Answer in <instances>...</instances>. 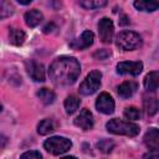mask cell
I'll use <instances>...</instances> for the list:
<instances>
[{
    "instance_id": "obj_8",
    "label": "cell",
    "mask_w": 159,
    "mask_h": 159,
    "mask_svg": "<svg viewBox=\"0 0 159 159\" xmlns=\"http://www.w3.org/2000/svg\"><path fill=\"white\" fill-rule=\"evenodd\" d=\"M143 70V63L139 61L135 62H119L117 65V72L119 75H130V76H138Z\"/></svg>"
},
{
    "instance_id": "obj_25",
    "label": "cell",
    "mask_w": 159,
    "mask_h": 159,
    "mask_svg": "<svg viewBox=\"0 0 159 159\" xmlns=\"http://www.w3.org/2000/svg\"><path fill=\"white\" fill-rule=\"evenodd\" d=\"M97 148L103 153H109L114 148V143L112 140H109V139H103V140L97 143Z\"/></svg>"
},
{
    "instance_id": "obj_13",
    "label": "cell",
    "mask_w": 159,
    "mask_h": 159,
    "mask_svg": "<svg viewBox=\"0 0 159 159\" xmlns=\"http://www.w3.org/2000/svg\"><path fill=\"white\" fill-rule=\"evenodd\" d=\"M144 144L150 150L159 149V129L150 128L144 135Z\"/></svg>"
},
{
    "instance_id": "obj_23",
    "label": "cell",
    "mask_w": 159,
    "mask_h": 159,
    "mask_svg": "<svg viewBox=\"0 0 159 159\" xmlns=\"http://www.w3.org/2000/svg\"><path fill=\"white\" fill-rule=\"evenodd\" d=\"M124 117L130 120H137L140 118V111L137 107H127L124 109Z\"/></svg>"
},
{
    "instance_id": "obj_11",
    "label": "cell",
    "mask_w": 159,
    "mask_h": 159,
    "mask_svg": "<svg viewBox=\"0 0 159 159\" xmlns=\"http://www.w3.org/2000/svg\"><path fill=\"white\" fill-rule=\"evenodd\" d=\"M93 39H94V35H93L92 31H88V30L87 31H83V34L78 39H76V40H73V41L70 42V47H72L75 50L87 48V47H89L93 43Z\"/></svg>"
},
{
    "instance_id": "obj_5",
    "label": "cell",
    "mask_w": 159,
    "mask_h": 159,
    "mask_svg": "<svg viewBox=\"0 0 159 159\" xmlns=\"http://www.w3.org/2000/svg\"><path fill=\"white\" fill-rule=\"evenodd\" d=\"M101 78H102V73L99 71L89 72L84 78V81L80 84V88H78L80 93L83 96L93 94L101 86Z\"/></svg>"
},
{
    "instance_id": "obj_17",
    "label": "cell",
    "mask_w": 159,
    "mask_h": 159,
    "mask_svg": "<svg viewBox=\"0 0 159 159\" xmlns=\"http://www.w3.org/2000/svg\"><path fill=\"white\" fill-rule=\"evenodd\" d=\"M144 87L148 91H155L159 88V71L149 72L144 78Z\"/></svg>"
},
{
    "instance_id": "obj_9",
    "label": "cell",
    "mask_w": 159,
    "mask_h": 159,
    "mask_svg": "<svg viewBox=\"0 0 159 159\" xmlns=\"http://www.w3.org/2000/svg\"><path fill=\"white\" fill-rule=\"evenodd\" d=\"M96 108L98 112L103 114H111L114 111V101L108 93L103 92L99 94V97L96 101Z\"/></svg>"
},
{
    "instance_id": "obj_20",
    "label": "cell",
    "mask_w": 159,
    "mask_h": 159,
    "mask_svg": "<svg viewBox=\"0 0 159 159\" xmlns=\"http://www.w3.org/2000/svg\"><path fill=\"white\" fill-rule=\"evenodd\" d=\"M81 104V99L76 96H68L65 101V109H66V113L67 114H72L75 113L78 107Z\"/></svg>"
},
{
    "instance_id": "obj_22",
    "label": "cell",
    "mask_w": 159,
    "mask_h": 159,
    "mask_svg": "<svg viewBox=\"0 0 159 159\" xmlns=\"http://www.w3.org/2000/svg\"><path fill=\"white\" fill-rule=\"evenodd\" d=\"M108 0H80V4L84 9H98L103 7Z\"/></svg>"
},
{
    "instance_id": "obj_3",
    "label": "cell",
    "mask_w": 159,
    "mask_h": 159,
    "mask_svg": "<svg viewBox=\"0 0 159 159\" xmlns=\"http://www.w3.org/2000/svg\"><path fill=\"white\" fill-rule=\"evenodd\" d=\"M116 43L123 51H132L142 46V37L133 31H122L117 35Z\"/></svg>"
},
{
    "instance_id": "obj_28",
    "label": "cell",
    "mask_w": 159,
    "mask_h": 159,
    "mask_svg": "<svg viewBox=\"0 0 159 159\" xmlns=\"http://www.w3.org/2000/svg\"><path fill=\"white\" fill-rule=\"evenodd\" d=\"M143 157H144V158H159V149H154V150H152V152L144 154Z\"/></svg>"
},
{
    "instance_id": "obj_6",
    "label": "cell",
    "mask_w": 159,
    "mask_h": 159,
    "mask_svg": "<svg viewBox=\"0 0 159 159\" xmlns=\"http://www.w3.org/2000/svg\"><path fill=\"white\" fill-rule=\"evenodd\" d=\"M98 34H99V39L104 43L112 42L113 34H114V26H113L112 20H109L107 17H103L102 20H99V22H98Z\"/></svg>"
},
{
    "instance_id": "obj_2",
    "label": "cell",
    "mask_w": 159,
    "mask_h": 159,
    "mask_svg": "<svg viewBox=\"0 0 159 159\" xmlns=\"http://www.w3.org/2000/svg\"><path fill=\"white\" fill-rule=\"evenodd\" d=\"M106 128L108 132L113 134H119V135H128V137H135L139 133V127L135 123L122 120V119H111L107 124Z\"/></svg>"
},
{
    "instance_id": "obj_29",
    "label": "cell",
    "mask_w": 159,
    "mask_h": 159,
    "mask_svg": "<svg viewBox=\"0 0 159 159\" xmlns=\"http://www.w3.org/2000/svg\"><path fill=\"white\" fill-rule=\"evenodd\" d=\"M52 29H55V25L53 24H50V25H47V26H45V29H43V32H51L52 31Z\"/></svg>"
},
{
    "instance_id": "obj_7",
    "label": "cell",
    "mask_w": 159,
    "mask_h": 159,
    "mask_svg": "<svg viewBox=\"0 0 159 159\" xmlns=\"http://www.w3.org/2000/svg\"><path fill=\"white\" fill-rule=\"evenodd\" d=\"M26 66V71L29 73V76L36 81V82H43L45 81V68L43 65L35 61V60H29L25 63Z\"/></svg>"
},
{
    "instance_id": "obj_21",
    "label": "cell",
    "mask_w": 159,
    "mask_h": 159,
    "mask_svg": "<svg viewBox=\"0 0 159 159\" xmlns=\"http://www.w3.org/2000/svg\"><path fill=\"white\" fill-rule=\"evenodd\" d=\"M37 97L40 98V101L43 104H51V103H53V101L56 98L55 93L51 89H48V88H41L37 92Z\"/></svg>"
},
{
    "instance_id": "obj_14",
    "label": "cell",
    "mask_w": 159,
    "mask_h": 159,
    "mask_svg": "<svg viewBox=\"0 0 159 159\" xmlns=\"http://www.w3.org/2000/svg\"><path fill=\"white\" fill-rule=\"evenodd\" d=\"M144 109L148 116H154L159 111V101L154 96H144Z\"/></svg>"
},
{
    "instance_id": "obj_4",
    "label": "cell",
    "mask_w": 159,
    "mask_h": 159,
    "mask_svg": "<svg viewBox=\"0 0 159 159\" xmlns=\"http://www.w3.org/2000/svg\"><path fill=\"white\" fill-rule=\"evenodd\" d=\"M72 147V143L70 139L65 137H51L45 140L43 148L46 152L53 154V155H61L66 152H68Z\"/></svg>"
},
{
    "instance_id": "obj_27",
    "label": "cell",
    "mask_w": 159,
    "mask_h": 159,
    "mask_svg": "<svg viewBox=\"0 0 159 159\" xmlns=\"http://www.w3.org/2000/svg\"><path fill=\"white\" fill-rule=\"evenodd\" d=\"M109 56H111V52H108L107 50H98L93 53V57L97 60H106Z\"/></svg>"
},
{
    "instance_id": "obj_26",
    "label": "cell",
    "mask_w": 159,
    "mask_h": 159,
    "mask_svg": "<svg viewBox=\"0 0 159 159\" xmlns=\"http://www.w3.org/2000/svg\"><path fill=\"white\" fill-rule=\"evenodd\" d=\"M20 158L21 159H26V158H30V159H41L42 155L39 152H36V150H31V152H26V153L21 154Z\"/></svg>"
},
{
    "instance_id": "obj_30",
    "label": "cell",
    "mask_w": 159,
    "mask_h": 159,
    "mask_svg": "<svg viewBox=\"0 0 159 159\" xmlns=\"http://www.w3.org/2000/svg\"><path fill=\"white\" fill-rule=\"evenodd\" d=\"M20 4H22V5H27V4H30L32 0H17Z\"/></svg>"
},
{
    "instance_id": "obj_16",
    "label": "cell",
    "mask_w": 159,
    "mask_h": 159,
    "mask_svg": "<svg viewBox=\"0 0 159 159\" xmlns=\"http://www.w3.org/2000/svg\"><path fill=\"white\" fill-rule=\"evenodd\" d=\"M42 12H40L39 10L34 9V10H30L25 14V22L27 26L30 27H35L37 26L41 21H42Z\"/></svg>"
},
{
    "instance_id": "obj_1",
    "label": "cell",
    "mask_w": 159,
    "mask_h": 159,
    "mask_svg": "<svg viewBox=\"0 0 159 159\" xmlns=\"http://www.w3.org/2000/svg\"><path fill=\"white\" fill-rule=\"evenodd\" d=\"M81 72V66L78 61L75 57H68V56H62L56 58L50 68H48V75L51 81L56 86H70L76 82Z\"/></svg>"
},
{
    "instance_id": "obj_10",
    "label": "cell",
    "mask_w": 159,
    "mask_h": 159,
    "mask_svg": "<svg viewBox=\"0 0 159 159\" xmlns=\"http://www.w3.org/2000/svg\"><path fill=\"white\" fill-rule=\"evenodd\" d=\"M73 123H75V125L80 127V128L83 129V130H89V129H92V127H93V116H92V113H91L88 109L84 108V109H82V111L80 112V114L75 118Z\"/></svg>"
},
{
    "instance_id": "obj_12",
    "label": "cell",
    "mask_w": 159,
    "mask_h": 159,
    "mask_svg": "<svg viewBox=\"0 0 159 159\" xmlns=\"http://www.w3.org/2000/svg\"><path fill=\"white\" fill-rule=\"evenodd\" d=\"M137 88H138L137 82H134V81H125V82H123L122 84L118 86L117 93H118V96L120 98H124L125 99V98L132 97L135 93Z\"/></svg>"
},
{
    "instance_id": "obj_19",
    "label": "cell",
    "mask_w": 159,
    "mask_h": 159,
    "mask_svg": "<svg viewBox=\"0 0 159 159\" xmlns=\"http://www.w3.org/2000/svg\"><path fill=\"white\" fill-rule=\"evenodd\" d=\"M9 39H10V42L12 45L20 46L25 41V32L22 30H20V29H10V31H9Z\"/></svg>"
},
{
    "instance_id": "obj_15",
    "label": "cell",
    "mask_w": 159,
    "mask_h": 159,
    "mask_svg": "<svg viewBox=\"0 0 159 159\" xmlns=\"http://www.w3.org/2000/svg\"><path fill=\"white\" fill-rule=\"evenodd\" d=\"M134 7L139 11H154L159 9V0H134Z\"/></svg>"
},
{
    "instance_id": "obj_18",
    "label": "cell",
    "mask_w": 159,
    "mask_h": 159,
    "mask_svg": "<svg viewBox=\"0 0 159 159\" xmlns=\"http://www.w3.org/2000/svg\"><path fill=\"white\" fill-rule=\"evenodd\" d=\"M57 128V123L53 119H43L37 124V132L41 135H46Z\"/></svg>"
},
{
    "instance_id": "obj_24",
    "label": "cell",
    "mask_w": 159,
    "mask_h": 159,
    "mask_svg": "<svg viewBox=\"0 0 159 159\" xmlns=\"http://www.w3.org/2000/svg\"><path fill=\"white\" fill-rule=\"evenodd\" d=\"M12 12H14L12 5H11L7 0H2V1H1V10H0V16H1V19H5V17L10 16Z\"/></svg>"
}]
</instances>
